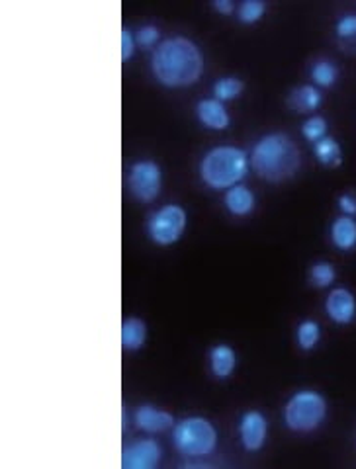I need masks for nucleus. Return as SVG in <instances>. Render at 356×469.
<instances>
[{
	"mask_svg": "<svg viewBox=\"0 0 356 469\" xmlns=\"http://www.w3.org/2000/svg\"><path fill=\"white\" fill-rule=\"evenodd\" d=\"M327 412L329 405L324 394L316 389H298L284 403L282 420L294 434H311L324 427Z\"/></svg>",
	"mask_w": 356,
	"mask_h": 469,
	"instance_id": "nucleus-5",
	"label": "nucleus"
},
{
	"mask_svg": "<svg viewBox=\"0 0 356 469\" xmlns=\"http://www.w3.org/2000/svg\"><path fill=\"white\" fill-rule=\"evenodd\" d=\"M161 442L146 434L143 438L131 440L121 450V467L124 469H155L163 460Z\"/></svg>",
	"mask_w": 356,
	"mask_h": 469,
	"instance_id": "nucleus-8",
	"label": "nucleus"
},
{
	"mask_svg": "<svg viewBox=\"0 0 356 469\" xmlns=\"http://www.w3.org/2000/svg\"><path fill=\"white\" fill-rule=\"evenodd\" d=\"M196 119L209 131H226L231 126V114L221 100L208 96L196 102Z\"/></svg>",
	"mask_w": 356,
	"mask_h": 469,
	"instance_id": "nucleus-12",
	"label": "nucleus"
},
{
	"mask_svg": "<svg viewBox=\"0 0 356 469\" xmlns=\"http://www.w3.org/2000/svg\"><path fill=\"white\" fill-rule=\"evenodd\" d=\"M324 307L331 323H335L339 327L352 325L356 321V296L349 288L344 286L329 288Z\"/></svg>",
	"mask_w": 356,
	"mask_h": 469,
	"instance_id": "nucleus-11",
	"label": "nucleus"
},
{
	"mask_svg": "<svg viewBox=\"0 0 356 469\" xmlns=\"http://www.w3.org/2000/svg\"><path fill=\"white\" fill-rule=\"evenodd\" d=\"M337 280V268L329 261H316L307 270V282L316 289H329Z\"/></svg>",
	"mask_w": 356,
	"mask_h": 469,
	"instance_id": "nucleus-23",
	"label": "nucleus"
},
{
	"mask_svg": "<svg viewBox=\"0 0 356 469\" xmlns=\"http://www.w3.org/2000/svg\"><path fill=\"white\" fill-rule=\"evenodd\" d=\"M149 339V327L141 317L129 315L121 321V349L126 352H139L146 349Z\"/></svg>",
	"mask_w": 356,
	"mask_h": 469,
	"instance_id": "nucleus-17",
	"label": "nucleus"
},
{
	"mask_svg": "<svg viewBox=\"0 0 356 469\" xmlns=\"http://www.w3.org/2000/svg\"><path fill=\"white\" fill-rule=\"evenodd\" d=\"M321 341V325L316 319H304L296 327V346L302 352H311L317 349Z\"/></svg>",
	"mask_w": 356,
	"mask_h": 469,
	"instance_id": "nucleus-22",
	"label": "nucleus"
},
{
	"mask_svg": "<svg viewBox=\"0 0 356 469\" xmlns=\"http://www.w3.org/2000/svg\"><path fill=\"white\" fill-rule=\"evenodd\" d=\"M249 164L261 181L282 184L292 181L302 169V151L286 131H269L253 143Z\"/></svg>",
	"mask_w": 356,
	"mask_h": 469,
	"instance_id": "nucleus-2",
	"label": "nucleus"
},
{
	"mask_svg": "<svg viewBox=\"0 0 356 469\" xmlns=\"http://www.w3.org/2000/svg\"><path fill=\"white\" fill-rule=\"evenodd\" d=\"M243 91H245V81L237 75H224L211 84V94H214V98L221 100L224 104L231 102V100L241 98Z\"/></svg>",
	"mask_w": 356,
	"mask_h": 469,
	"instance_id": "nucleus-21",
	"label": "nucleus"
},
{
	"mask_svg": "<svg viewBox=\"0 0 356 469\" xmlns=\"http://www.w3.org/2000/svg\"><path fill=\"white\" fill-rule=\"evenodd\" d=\"M337 208L343 216L356 217V194L354 192H343L337 198Z\"/></svg>",
	"mask_w": 356,
	"mask_h": 469,
	"instance_id": "nucleus-28",
	"label": "nucleus"
},
{
	"mask_svg": "<svg viewBox=\"0 0 356 469\" xmlns=\"http://www.w3.org/2000/svg\"><path fill=\"white\" fill-rule=\"evenodd\" d=\"M188 227V211L181 204H163L147 217L146 231L157 247H173L184 237Z\"/></svg>",
	"mask_w": 356,
	"mask_h": 469,
	"instance_id": "nucleus-6",
	"label": "nucleus"
},
{
	"mask_svg": "<svg viewBox=\"0 0 356 469\" xmlns=\"http://www.w3.org/2000/svg\"><path fill=\"white\" fill-rule=\"evenodd\" d=\"M136 51H138L136 31H133L129 26H124L121 28V63L131 61Z\"/></svg>",
	"mask_w": 356,
	"mask_h": 469,
	"instance_id": "nucleus-27",
	"label": "nucleus"
},
{
	"mask_svg": "<svg viewBox=\"0 0 356 469\" xmlns=\"http://www.w3.org/2000/svg\"><path fill=\"white\" fill-rule=\"evenodd\" d=\"M266 10H269V3H264V0H243L237 4L236 14L241 24L253 26L264 18Z\"/></svg>",
	"mask_w": 356,
	"mask_h": 469,
	"instance_id": "nucleus-24",
	"label": "nucleus"
},
{
	"mask_svg": "<svg viewBox=\"0 0 356 469\" xmlns=\"http://www.w3.org/2000/svg\"><path fill=\"white\" fill-rule=\"evenodd\" d=\"M151 73L165 88H188L194 86L206 71L204 53L198 43L176 33L163 38L157 48L151 51Z\"/></svg>",
	"mask_w": 356,
	"mask_h": 469,
	"instance_id": "nucleus-1",
	"label": "nucleus"
},
{
	"mask_svg": "<svg viewBox=\"0 0 356 469\" xmlns=\"http://www.w3.org/2000/svg\"><path fill=\"white\" fill-rule=\"evenodd\" d=\"M171 442L176 454L186 457V462L206 460L218 448L219 432L209 419L202 415H191L174 422Z\"/></svg>",
	"mask_w": 356,
	"mask_h": 469,
	"instance_id": "nucleus-4",
	"label": "nucleus"
},
{
	"mask_svg": "<svg viewBox=\"0 0 356 469\" xmlns=\"http://www.w3.org/2000/svg\"><path fill=\"white\" fill-rule=\"evenodd\" d=\"M174 422L176 419L171 411H165L153 403H141L133 411V427L143 434H149V437L171 432Z\"/></svg>",
	"mask_w": 356,
	"mask_h": 469,
	"instance_id": "nucleus-10",
	"label": "nucleus"
},
{
	"mask_svg": "<svg viewBox=\"0 0 356 469\" xmlns=\"http://www.w3.org/2000/svg\"><path fill=\"white\" fill-rule=\"evenodd\" d=\"M136 40H138V48L141 49H155L163 41L161 38V28L155 24H143L136 30Z\"/></svg>",
	"mask_w": 356,
	"mask_h": 469,
	"instance_id": "nucleus-26",
	"label": "nucleus"
},
{
	"mask_svg": "<svg viewBox=\"0 0 356 469\" xmlns=\"http://www.w3.org/2000/svg\"><path fill=\"white\" fill-rule=\"evenodd\" d=\"M299 133H302V137L309 143L314 145L319 139H324L325 136H329V121L325 116L321 114H314V116H307L304 119L302 128H299Z\"/></svg>",
	"mask_w": 356,
	"mask_h": 469,
	"instance_id": "nucleus-25",
	"label": "nucleus"
},
{
	"mask_svg": "<svg viewBox=\"0 0 356 469\" xmlns=\"http://www.w3.org/2000/svg\"><path fill=\"white\" fill-rule=\"evenodd\" d=\"M224 208L233 217H249L257 209V194L247 184H236L224 192Z\"/></svg>",
	"mask_w": 356,
	"mask_h": 469,
	"instance_id": "nucleus-15",
	"label": "nucleus"
},
{
	"mask_svg": "<svg viewBox=\"0 0 356 469\" xmlns=\"http://www.w3.org/2000/svg\"><path fill=\"white\" fill-rule=\"evenodd\" d=\"M128 192L141 204H151L163 192V169L153 159H138L129 164L126 174Z\"/></svg>",
	"mask_w": 356,
	"mask_h": 469,
	"instance_id": "nucleus-7",
	"label": "nucleus"
},
{
	"mask_svg": "<svg viewBox=\"0 0 356 469\" xmlns=\"http://www.w3.org/2000/svg\"><path fill=\"white\" fill-rule=\"evenodd\" d=\"M251 169L249 153L231 143H221L209 147L198 164V174L202 182L218 192H226L231 186L241 184Z\"/></svg>",
	"mask_w": 356,
	"mask_h": 469,
	"instance_id": "nucleus-3",
	"label": "nucleus"
},
{
	"mask_svg": "<svg viewBox=\"0 0 356 469\" xmlns=\"http://www.w3.org/2000/svg\"><path fill=\"white\" fill-rule=\"evenodd\" d=\"M311 149H314V156L316 161L325 166V169H339L344 161V151L341 147V143L331 136H325L324 139H319L317 143L311 145Z\"/></svg>",
	"mask_w": 356,
	"mask_h": 469,
	"instance_id": "nucleus-18",
	"label": "nucleus"
},
{
	"mask_svg": "<svg viewBox=\"0 0 356 469\" xmlns=\"http://www.w3.org/2000/svg\"><path fill=\"white\" fill-rule=\"evenodd\" d=\"M335 40L341 51L356 55V13H344L335 22Z\"/></svg>",
	"mask_w": 356,
	"mask_h": 469,
	"instance_id": "nucleus-19",
	"label": "nucleus"
},
{
	"mask_svg": "<svg viewBox=\"0 0 356 469\" xmlns=\"http://www.w3.org/2000/svg\"><path fill=\"white\" fill-rule=\"evenodd\" d=\"M324 104V93L316 84L306 83L294 86L290 93L286 96V106L294 114L302 116H314L316 111Z\"/></svg>",
	"mask_w": 356,
	"mask_h": 469,
	"instance_id": "nucleus-13",
	"label": "nucleus"
},
{
	"mask_svg": "<svg viewBox=\"0 0 356 469\" xmlns=\"http://www.w3.org/2000/svg\"><path fill=\"white\" fill-rule=\"evenodd\" d=\"M239 356L237 350L227 342H218L208 350V366L209 374L214 376L218 382H226L237 370Z\"/></svg>",
	"mask_w": 356,
	"mask_h": 469,
	"instance_id": "nucleus-14",
	"label": "nucleus"
},
{
	"mask_svg": "<svg viewBox=\"0 0 356 469\" xmlns=\"http://www.w3.org/2000/svg\"><path fill=\"white\" fill-rule=\"evenodd\" d=\"M329 241L341 252L356 249V217L339 214L329 226Z\"/></svg>",
	"mask_w": 356,
	"mask_h": 469,
	"instance_id": "nucleus-16",
	"label": "nucleus"
},
{
	"mask_svg": "<svg viewBox=\"0 0 356 469\" xmlns=\"http://www.w3.org/2000/svg\"><path fill=\"white\" fill-rule=\"evenodd\" d=\"M309 78L311 84H316L317 88H331L339 81V66L335 61L327 58L316 59L309 66Z\"/></svg>",
	"mask_w": 356,
	"mask_h": 469,
	"instance_id": "nucleus-20",
	"label": "nucleus"
},
{
	"mask_svg": "<svg viewBox=\"0 0 356 469\" xmlns=\"http://www.w3.org/2000/svg\"><path fill=\"white\" fill-rule=\"evenodd\" d=\"M211 8L216 10V13L229 16L237 10V4L233 3V0H211Z\"/></svg>",
	"mask_w": 356,
	"mask_h": 469,
	"instance_id": "nucleus-29",
	"label": "nucleus"
},
{
	"mask_svg": "<svg viewBox=\"0 0 356 469\" xmlns=\"http://www.w3.org/2000/svg\"><path fill=\"white\" fill-rule=\"evenodd\" d=\"M237 437L245 452H261L269 440V419L259 409L241 412L237 422Z\"/></svg>",
	"mask_w": 356,
	"mask_h": 469,
	"instance_id": "nucleus-9",
	"label": "nucleus"
}]
</instances>
